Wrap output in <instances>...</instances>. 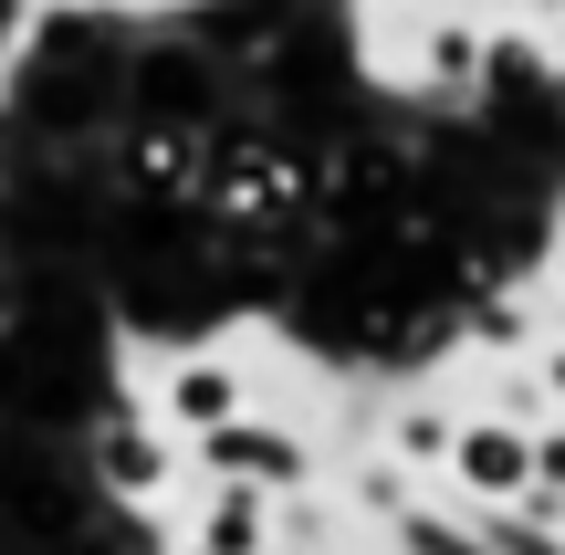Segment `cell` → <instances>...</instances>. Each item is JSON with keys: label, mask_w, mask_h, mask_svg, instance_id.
Instances as JSON below:
<instances>
[{"label": "cell", "mask_w": 565, "mask_h": 555, "mask_svg": "<svg viewBox=\"0 0 565 555\" xmlns=\"http://www.w3.org/2000/svg\"><path fill=\"white\" fill-rule=\"evenodd\" d=\"M440 472L461 482V503H482V514H513L524 503L534 472H555V430H534V419H461L440 451Z\"/></svg>", "instance_id": "6da1fadb"}, {"label": "cell", "mask_w": 565, "mask_h": 555, "mask_svg": "<svg viewBox=\"0 0 565 555\" xmlns=\"http://www.w3.org/2000/svg\"><path fill=\"white\" fill-rule=\"evenodd\" d=\"M200 440V472L210 482H252V493H303L315 482V451H303V430H282V419H252V409H231V419H210V430H189Z\"/></svg>", "instance_id": "7a4b0ae2"}, {"label": "cell", "mask_w": 565, "mask_h": 555, "mask_svg": "<svg viewBox=\"0 0 565 555\" xmlns=\"http://www.w3.org/2000/svg\"><path fill=\"white\" fill-rule=\"evenodd\" d=\"M95 482L116 503H168V482H179V451H168L158 419H105L95 440Z\"/></svg>", "instance_id": "3957f363"}, {"label": "cell", "mask_w": 565, "mask_h": 555, "mask_svg": "<svg viewBox=\"0 0 565 555\" xmlns=\"http://www.w3.org/2000/svg\"><path fill=\"white\" fill-rule=\"evenodd\" d=\"M200 158H210V126H137V147H126V189H137L147 210H168V200H189L200 189Z\"/></svg>", "instance_id": "277c9868"}, {"label": "cell", "mask_w": 565, "mask_h": 555, "mask_svg": "<svg viewBox=\"0 0 565 555\" xmlns=\"http://www.w3.org/2000/svg\"><path fill=\"white\" fill-rule=\"evenodd\" d=\"M231 409H252V398H242V367H221V356H179V367L158 377V419L168 430H210V419H231Z\"/></svg>", "instance_id": "5b68a950"}, {"label": "cell", "mask_w": 565, "mask_h": 555, "mask_svg": "<svg viewBox=\"0 0 565 555\" xmlns=\"http://www.w3.org/2000/svg\"><path fill=\"white\" fill-rule=\"evenodd\" d=\"M189 545H200V555H263L273 545V493H252V482H210V514H200Z\"/></svg>", "instance_id": "8992f818"}, {"label": "cell", "mask_w": 565, "mask_h": 555, "mask_svg": "<svg viewBox=\"0 0 565 555\" xmlns=\"http://www.w3.org/2000/svg\"><path fill=\"white\" fill-rule=\"evenodd\" d=\"M471 74H492V32H482L471 11H440V21L419 32V84H440V95H461Z\"/></svg>", "instance_id": "52a82bcc"}, {"label": "cell", "mask_w": 565, "mask_h": 555, "mask_svg": "<svg viewBox=\"0 0 565 555\" xmlns=\"http://www.w3.org/2000/svg\"><path fill=\"white\" fill-rule=\"evenodd\" d=\"M450 430H461V419H450L440 398H419V409H398V419H387V461H398V472H440Z\"/></svg>", "instance_id": "ba28073f"}, {"label": "cell", "mask_w": 565, "mask_h": 555, "mask_svg": "<svg viewBox=\"0 0 565 555\" xmlns=\"http://www.w3.org/2000/svg\"><path fill=\"white\" fill-rule=\"evenodd\" d=\"M168 555H200V545H168Z\"/></svg>", "instance_id": "9c48e42d"}]
</instances>
